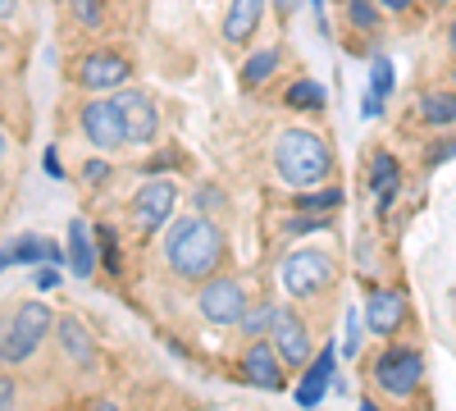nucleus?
Returning <instances> with one entry per match:
<instances>
[{
  "mask_svg": "<svg viewBox=\"0 0 456 411\" xmlns=\"http://www.w3.org/2000/svg\"><path fill=\"white\" fill-rule=\"evenodd\" d=\"M92 238H96V256H101V266H105L110 275H119V270H124V251H119V234H114L110 224H96V229H92Z\"/></svg>",
  "mask_w": 456,
  "mask_h": 411,
  "instance_id": "24",
  "label": "nucleus"
},
{
  "mask_svg": "<svg viewBox=\"0 0 456 411\" xmlns=\"http://www.w3.org/2000/svg\"><path fill=\"white\" fill-rule=\"evenodd\" d=\"M311 10H315V19H320V32L329 37V14H324V0H311Z\"/></svg>",
  "mask_w": 456,
  "mask_h": 411,
  "instance_id": "41",
  "label": "nucleus"
},
{
  "mask_svg": "<svg viewBox=\"0 0 456 411\" xmlns=\"http://www.w3.org/2000/svg\"><path fill=\"white\" fill-rule=\"evenodd\" d=\"M393 87H397L393 60H388V55H374V60H370V92H374L379 101H388V96H393Z\"/></svg>",
  "mask_w": 456,
  "mask_h": 411,
  "instance_id": "26",
  "label": "nucleus"
},
{
  "mask_svg": "<svg viewBox=\"0 0 456 411\" xmlns=\"http://www.w3.org/2000/svg\"><path fill=\"white\" fill-rule=\"evenodd\" d=\"M5 152H10V137H5V133H0V160H5Z\"/></svg>",
  "mask_w": 456,
  "mask_h": 411,
  "instance_id": "44",
  "label": "nucleus"
},
{
  "mask_svg": "<svg viewBox=\"0 0 456 411\" xmlns=\"http://www.w3.org/2000/svg\"><path fill=\"white\" fill-rule=\"evenodd\" d=\"M415 5H420V0H379V10H384V14H411Z\"/></svg>",
  "mask_w": 456,
  "mask_h": 411,
  "instance_id": "38",
  "label": "nucleus"
},
{
  "mask_svg": "<svg viewBox=\"0 0 456 411\" xmlns=\"http://www.w3.org/2000/svg\"><path fill=\"white\" fill-rule=\"evenodd\" d=\"M370 193L374 197H384V193H402V160L393 152H379L370 156Z\"/></svg>",
  "mask_w": 456,
  "mask_h": 411,
  "instance_id": "20",
  "label": "nucleus"
},
{
  "mask_svg": "<svg viewBox=\"0 0 456 411\" xmlns=\"http://www.w3.org/2000/svg\"><path fill=\"white\" fill-rule=\"evenodd\" d=\"M361 411H379V407H374V402H370V398H365V402H361Z\"/></svg>",
  "mask_w": 456,
  "mask_h": 411,
  "instance_id": "46",
  "label": "nucleus"
},
{
  "mask_svg": "<svg viewBox=\"0 0 456 411\" xmlns=\"http://www.w3.org/2000/svg\"><path fill=\"white\" fill-rule=\"evenodd\" d=\"M69 14L78 28L96 32V28H105V0H69Z\"/></svg>",
  "mask_w": 456,
  "mask_h": 411,
  "instance_id": "28",
  "label": "nucleus"
},
{
  "mask_svg": "<svg viewBox=\"0 0 456 411\" xmlns=\"http://www.w3.org/2000/svg\"><path fill=\"white\" fill-rule=\"evenodd\" d=\"M83 183H87V188H101V183H110V160H105V156H92V160L83 165Z\"/></svg>",
  "mask_w": 456,
  "mask_h": 411,
  "instance_id": "32",
  "label": "nucleus"
},
{
  "mask_svg": "<svg viewBox=\"0 0 456 411\" xmlns=\"http://www.w3.org/2000/svg\"><path fill=\"white\" fill-rule=\"evenodd\" d=\"M415 119L434 133H447L456 128V87H429L415 96Z\"/></svg>",
  "mask_w": 456,
  "mask_h": 411,
  "instance_id": "17",
  "label": "nucleus"
},
{
  "mask_svg": "<svg viewBox=\"0 0 456 411\" xmlns=\"http://www.w3.org/2000/svg\"><path fill=\"white\" fill-rule=\"evenodd\" d=\"M429 5H434V10H447V5H456V0H429Z\"/></svg>",
  "mask_w": 456,
  "mask_h": 411,
  "instance_id": "45",
  "label": "nucleus"
},
{
  "mask_svg": "<svg viewBox=\"0 0 456 411\" xmlns=\"http://www.w3.org/2000/svg\"><path fill=\"white\" fill-rule=\"evenodd\" d=\"M338 279V266L329 251H315V247H301V251H288L279 260V288L292 297V302H306V297H320L324 288H333Z\"/></svg>",
  "mask_w": 456,
  "mask_h": 411,
  "instance_id": "4",
  "label": "nucleus"
},
{
  "mask_svg": "<svg viewBox=\"0 0 456 411\" xmlns=\"http://www.w3.org/2000/svg\"><path fill=\"white\" fill-rule=\"evenodd\" d=\"M361 352V316L347 311V348H342V357H356Z\"/></svg>",
  "mask_w": 456,
  "mask_h": 411,
  "instance_id": "34",
  "label": "nucleus"
},
{
  "mask_svg": "<svg viewBox=\"0 0 456 411\" xmlns=\"http://www.w3.org/2000/svg\"><path fill=\"white\" fill-rule=\"evenodd\" d=\"M197 311H201V320L215 325V329H238L242 316L251 311V302H247V288H242L238 279L215 275V279H206L201 292H197Z\"/></svg>",
  "mask_w": 456,
  "mask_h": 411,
  "instance_id": "6",
  "label": "nucleus"
},
{
  "mask_svg": "<svg viewBox=\"0 0 456 411\" xmlns=\"http://www.w3.org/2000/svg\"><path fill=\"white\" fill-rule=\"evenodd\" d=\"M329 219H333V215H292V219L283 224V234H288V238H306V234H324V229H329Z\"/></svg>",
  "mask_w": 456,
  "mask_h": 411,
  "instance_id": "31",
  "label": "nucleus"
},
{
  "mask_svg": "<svg viewBox=\"0 0 456 411\" xmlns=\"http://www.w3.org/2000/svg\"><path fill=\"white\" fill-rule=\"evenodd\" d=\"M301 10V0H274V14H279V23H292V14Z\"/></svg>",
  "mask_w": 456,
  "mask_h": 411,
  "instance_id": "39",
  "label": "nucleus"
},
{
  "mask_svg": "<svg viewBox=\"0 0 456 411\" xmlns=\"http://www.w3.org/2000/svg\"><path fill=\"white\" fill-rule=\"evenodd\" d=\"M452 87H456V64H452Z\"/></svg>",
  "mask_w": 456,
  "mask_h": 411,
  "instance_id": "47",
  "label": "nucleus"
},
{
  "mask_svg": "<svg viewBox=\"0 0 456 411\" xmlns=\"http://www.w3.org/2000/svg\"><path fill=\"white\" fill-rule=\"evenodd\" d=\"M279 60H283V51L279 46H260V51H251L247 60H242V73H238V83L251 92V87H265L270 83V73L279 69Z\"/></svg>",
  "mask_w": 456,
  "mask_h": 411,
  "instance_id": "22",
  "label": "nucleus"
},
{
  "mask_svg": "<svg viewBox=\"0 0 456 411\" xmlns=\"http://www.w3.org/2000/svg\"><path fill=\"white\" fill-rule=\"evenodd\" d=\"M265 19V0H228V10H224V42L228 46H247L256 28Z\"/></svg>",
  "mask_w": 456,
  "mask_h": 411,
  "instance_id": "19",
  "label": "nucleus"
},
{
  "mask_svg": "<svg viewBox=\"0 0 456 411\" xmlns=\"http://www.w3.org/2000/svg\"><path fill=\"white\" fill-rule=\"evenodd\" d=\"M64 260L73 266V279H92L96 266H101L96 238H92V229H87V219H78V215L69 219V247H64Z\"/></svg>",
  "mask_w": 456,
  "mask_h": 411,
  "instance_id": "18",
  "label": "nucleus"
},
{
  "mask_svg": "<svg viewBox=\"0 0 456 411\" xmlns=\"http://www.w3.org/2000/svg\"><path fill=\"white\" fill-rule=\"evenodd\" d=\"M46 333H55V311L42 307V302H23L10 316L5 333H0V361L5 366H28L37 357V348L46 343Z\"/></svg>",
  "mask_w": 456,
  "mask_h": 411,
  "instance_id": "3",
  "label": "nucleus"
},
{
  "mask_svg": "<svg viewBox=\"0 0 456 411\" xmlns=\"http://www.w3.org/2000/svg\"><path fill=\"white\" fill-rule=\"evenodd\" d=\"M379 19H384V10H379V0H347V23L356 32H374Z\"/></svg>",
  "mask_w": 456,
  "mask_h": 411,
  "instance_id": "27",
  "label": "nucleus"
},
{
  "mask_svg": "<svg viewBox=\"0 0 456 411\" xmlns=\"http://www.w3.org/2000/svg\"><path fill=\"white\" fill-rule=\"evenodd\" d=\"M447 160H456V133H452V128L438 133V137L425 146V169H438V165H447Z\"/></svg>",
  "mask_w": 456,
  "mask_h": 411,
  "instance_id": "29",
  "label": "nucleus"
},
{
  "mask_svg": "<svg viewBox=\"0 0 456 411\" xmlns=\"http://www.w3.org/2000/svg\"><path fill=\"white\" fill-rule=\"evenodd\" d=\"M270 160H274V174L288 183L292 193H306V188H324V178L333 169V146L315 128L292 124V128H283L274 137Z\"/></svg>",
  "mask_w": 456,
  "mask_h": 411,
  "instance_id": "2",
  "label": "nucleus"
},
{
  "mask_svg": "<svg viewBox=\"0 0 456 411\" xmlns=\"http://www.w3.org/2000/svg\"><path fill=\"white\" fill-rule=\"evenodd\" d=\"M128 78H133V64L119 51H87L78 60V83L87 92H119L128 87Z\"/></svg>",
  "mask_w": 456,
  "mask_h": 411,
  "instance_id": "12",
  "label": "nucleus"
},
{
  "mask_svg": "<svg viewBox=\"0 0 456 411\" xmlns=\"http://www.w3.org/2000/svg\"><path fill=\"white\" fill-rule=\"evenodd\" d=\"M55 343H60V352H64L73 366H83V370L96 366V339H92V329H87L78 316H60V320H55Z\"/></svg>",
  "mask_w": 456,
  "mask_h": 411,
  "instance_id": "16",
  "label": "nucleus"
},
{
  "mask_svg": "<svg viewBox=\"0 0 456 411\" xmlns=\"http://www.w3.org/2000/svg\"><path fill=\"white\" fill-rule=\"evenodd\" d=\"M64 260V251L51 242V238H42V234H19L10 247H0V275L5 270H14V266H60Z\"/></svg>",
  "mask_w": 456,
  "mask_h": 411,
  "instance_id": "15",
  "label": "nucleus"
},
{
  "mask_svg": "<svg viewBox=\"0 0 456 411\" xmlns=\"http://www.w3.org/2000/svg\"><path fill=\"white\" fill-rule=\"evenodd\" d=\"M192 206H197V215H215V210L228 206V193L219 188V183H201V188L192 193Z\"/></svg>",
  "mask_w": 456,
  "mask_h": 411,
  "instance_id": "30",
  "label": "nucleus"
},
{
  "mask_svg": "<svg viewBox=\"0 0 456 411\" xmlns=\"http://www.w3.org/2000/svg\"><path fill=\"white\" fill-rule=\"evenodd\" d=\"M14 402H19V384L10 375H0V411H14Z\"/></svg>",
  "mask_w": 456,
  "mask_h": 411,
  "instance_id": "36",
  "label": "nucleus"
},
{
  "mask_svg": "<svg viewBox=\"0 0 456 411\" xmlns=\"http://www.w3.org/2000/svg\"><path fill=\"white\" fill-rule=\"evenodd\" d=\"M447 51L456 55V14H452V23H447Z\"/></svg>",
  "mask_w": 456,
  "mask_h": 411,
  "instance_id": "42",
  "label": "nucleus"
},
{
  "mask_svg": "<svg viewBox=\"0 0 456 411\" xmlns=\"http://www.w3.org/2000/svg\"><path fill=\"white\" fill-rule=\"evenodd\" d=\"M228 256V238L210 215H174V224L165 229V266L174 270V279L183 284H206L219 275Z\"/></svg>",
  "mask_w": 456,
  "mask_h": 411,
  "instance_id": "1",
  "label": "nucleus"
},
{
  "mask_svg": "<svg viewBox=\"0 0 456 411\" xmlns=\"http://www.w3.org/2000/svg\"><path fill=\"white\" fill-rule=\"evenodd\" d=\"M174 206H178V188L169 178H151L142 183V193L133 197V224L142 234H160L174 224Z\"/></svg>",
  "mask_w": 456,
  "mask_h": 411,
  "instance_id": "9",
  "label": "nucleus"
},
{
  "mask_svg": "<svg viewBox=\"0 0 456 411\" xmlns=\"http://www.w3.org/2000/svg\"><path fill=\"white\" fill-rule=\"evenodd\" d=\"M411 320V297L402 288H370L365 292V329L379 339H393V333Z\"/></svg>",
  "mask_w": 456,
  "mask_h": 411,
  "instance_id": "11",
  "label": "nucleus"
},
{
  "mask_svg": "<svg viewBox=\"0 0 456 411\" xmlns=\"http://www.w3.org/2000/svg\"><path fill=\"white\" fill-rule=\"evenodd\" d=\"M78 128H83V137L96 146L101 156L128 146V128H124V115H119V105H114V96H92V101H83Z\"/></svg>",
  "mask_w": 456,
  "mask_h": 411,
  "instance_id": "7",
  "label": "nucleus"
},
{
  "mask_svg": "<svg viewBox=\"0 0 456 411\" xmlns=\"http://www.w3.org/2000/svg\"><path fill=\"white\" fill-rule=\"evenodd\" d=\"M338 380V348L329 343V348H320L315 357H311V366L301 370V380H297V389H292V398H297V407H306V411H315L320 402H324V393H329V384Z\"/></svg>",
  "mask_w": 456,
  "mask_h": 411,
  "instance_id": "13",
  "label": "nucleus"
},
{
  "mask_svg": "<svg viewBox=\"0 0 456 411\" xmlns=\"http://www.w3.org/2000/svg\"><path fill=\"white\" fill-rule=\"evenodd\" d=\"M19 14V0H0V23H10Z\"/></svg>",
  "mask_w": 456,
  "mask_h": 411,
  "instance_id": "40",
  "label": "nucleus"
},
{
  "mask_svg": "<svg viewBox=\"0 0 456 411\" xmlns=\"http://www.w3.org/2000/svg\"><path fill=\"white\" fill-rule=\"evenodd\" d=\"M283 105L297 110V115H320V110L329 105V92L315 78H292L288 92H283Z\"/></svg>",
  "mask_w": 456,
  "mask_h": 411,
  "instance_id": "21",
  "label": "nucleus"
},
{
  "mask_svg": "<svg viewBox=\"0 0 456 411\" xmlns=\"http://www.w3.org/2000/svg\"><path fill=\"white\" fill-rule=\"evenodd\" d=\"M110 96H114V105H119L133 146H151V142L160 137V110H156V101H151L142 87H119V92H110Z\"/></svg>",
  "mask_w": 456,
  "mask_h": 411,
  "instance_id": "10",
  "label": "nucleus"
},
{
  "mask_svg": "<svg viewBox=\"0 0 456 411\" xmlns=\"http://www.w3.org/2000/svg\"><path fill=\"white\" fill-rule=\"evenodd\" d=\"M342 201V188H306V193H292V215H333Z\"/></svg>",
  "mask_w": 456,
  "mask_h": 411,
  "instance_id": "23",
  "label": "nucleus"
},
{
  "mask_svg": "<svg viewBox=\"0 0 456 411\" xmlns=\"http://www.w3.org/2000/svg\"><path fill=\"white\" fill-rule=\"evenodd\" d=\"M32 284L42 288V292L60 288V266H37V270H32Z\"/></svg>",
  "mask_w": 456,
  "mask_h": 411,
  "instance_id": "33",
  "label": "nucleus"
},
{
  "mask_svg": "<svg viewBox=\"0 0 456 411\" xmlns=\"http://www.w3.org/2000/svg\"><path fill=\"white\" fill-rule=\"evenodd\" d=\"M379 115H384V101H379V96L365 87V96H361V119H365V124H374Z\"/></svg>",
  "mask_w": 456,
  "mask_h": 411,
  "instance_id": "35",
  "label": "nucleus"
},
{
  "mask_svg": "<svg viewBox=\"0 0 456 411\" xmlns=\"http://www.w3.org/2000/svg\"><path fill=\"white\" fill-rule=\"evenodd\" d=\"M270 343H274V352H279L283 366H292V370H306V366H311V352H315L311 329H306V320H301L292 307H279V311H274Z\"/></svg>",
  "mask_w": 456,
  "mask_h": 411,
  "instance_id": "8",
  "label": "nucleus"
},
{
  "mask_svg": "<svg viewBox=\"0 0 456 411\" xmlns=\"http://www.w3.org/2000/svg\"><path fill=\"white\" fill-rule=\"evenodd\" d=\"M87 411H119V407H114V402H92Z\"/></svg>",
  "mask_w": 456,
  "mask_h": 411,
  "instance_id": "43",
  "label": "nucleus"
},
{
  "mask_svg": "<svg viewBox=\"0 0 456 411\" xmlns=\"http://www.w3.org/2000/svg\"><path fill=\"white\" fill-rule=\"evenodd\" d=\"M242 380L265 389V393H283V361H279L270 339L247 343V352H242Z\"/></svg>",
  "mask_w": 456,
  "mask_h": 411,
  "instance_id": "14",
  "label": "nucleus"
},
{
  "mask_svg": "<svg viewBox=\"0 0 456 411\" xmlns=\"http://www.w3.org/2000/svg\"><path fill=\"white\" fill-rule=\"evenodd\" d=\"M42 169H46V178H64V165H60L55 146H46V152H42Z\"/></svg>",
  "mask_w": 456,
  "mask_h": 411,
  "instance_id": "37",
  "label": "nucleus"
},
{
  "mask_svg": "<svg viewBox=\"0 0 456 411\" xmlns=\"http://www.w3.org/2000/svg\"><path fill=\"white\" fill-rule=\"evenodd\" d=\"M370 375H374V389H384L388 398H411L425 384V352L415 343H393L388 339V348L374 357Z\"/></svg>",
  "mask_w": 456,
  "mask_h": 411,
  "instance_id": "5",
  "label": "nucleus"
},
{
  "mask_svg": "<svg viewBox=\"0 0 456 411\" xmlns=\"http://www.w3.org/2000/svg\"><path fill=\"white\" fill-rule=\"evenodd\" d=\"M274 302H260V307H251L247 316H242V333H247V343H256V339H270V325H274Z\"/></svg>",
  "mask_w": 456,
  "mask_h": 411,
  "instance_id": "25",
  "label": "nucleus"
}]
</instances>
